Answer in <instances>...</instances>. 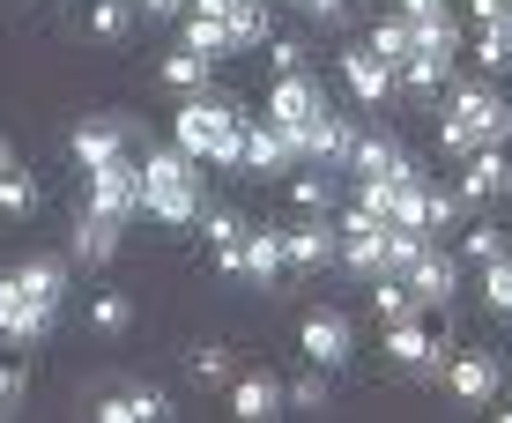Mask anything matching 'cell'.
Instances as JSON below:
<instances>
[{"mask_svg": "<svg viewBox=\"0 0 512 423\" xmlns=\"http://www.w3.org/2000/svg\"><path fill=\"white\" fill-rule=\"evenodd\" d=\"M179 149L186 156H201V164H216V171H238L245 164V112L231 97H208V90H193L179 104Z\"/></svg>", "mask_w": 512, "mask_h": 423, "instance_id": "6da1fadb", "label": "cell"}, {"mask_svg": "<svg viewBox=\"0 0 512 423\" xmlns=\"http://www.w3.org/2000/svg\"><path fill=\"white\" fill-rule=\"evenodd\" d=\"M141 208L156 223H201V156H186L179 141L149 149L141 156Z\"/></svg>", "mask_w": 512, "mask_h": 423, "instance_id": "7a4b0ae2", "label": "cell"}, {"mask_svg": "<svg viewBox=\"0 0 512 423\" xmlns=\"http://www.w3.org/2000/svg\"><path fill=\"white\" fill-rule=\"evenodd\" d=\"M334 260H342L357 282H372V275H386V216H364V208H349L342 223H334Z\"/></svg>", "mask_w": 512, "mask_h": 423, "instance_id": "3957f363", "label": "cell"}, {"mask_svg": "<svg viewBox=\"0 0 512 423\" xmlns=\"http://www.w3.org/2000/svg\"><path fill=\"white\" fill-rule=\"evenodd\" d=\"M453 119H461V127H475V141H505L512 134V104L498 97V82L490 75H475V82H461V90H453V104H446Z\"/></svg>", "mask_w": 512, "mask_h": 423, "instance_id": "277c9868", "label": "cell"}, {"mask_svg": "<svg viewBox=\"0 0 512 423\" xmlns=\"http://www.w3.org/2000/svg\"><path fill=\"white\" fill-rule=\"evenodd\" d=\"M386 357H394L409 379H446V364H453L446 349L431 342V327H423L416 312H409V320H386Z\"/></svg>", "mask_w": 512, "mask_h": 423, "instance_id": "5b68a950", "label": "cell"}, {"mask_svg": "<svg viewBox=\"0 0 512 423\" xmlns=\"http://www.w3.org/2000/svg\"><path fill=\"white\" fill-rule=\"evenodd\" d=\"M453 60H461V30H446V38H423L409 60H401V90L409 97H438L453 82Z\"/></svg>", "mask_w": 512, "mask_h": 423, "instance_id": "8992f818", "label": "cell"}, {"mask_svg": "<svg viewBox=\"0 0 512 423\" xmlns=\"http://www.w3.org/2000/svg\"><path fill=\"white\" fill-rule=\"evenodd\" d=\"M320 112H327V90L305 75V67H297V75H275V90H268V112H260V119H275L282 134H297V127H312Z\"/></svg>", "mask_w": 512, "mask_h": 423, "instance_id": "52a82bcc", "label": "cell"}, {"mask_svg": "<svg viewBox=\"0 0 512 423\" xmlns=\"http://www.w3.org/2000/svg\"><path fill=\"white\" fill-rule=\"evenodd\" d=\"M119 156H134V119L127 112H104V119H82L75 127V164L82 171L119 164Z\"/></svg>", "mask_w": 512, "mask_h": 423, "instance_id": "ba28073f", "label": "cell"}, {"mask_svg": "<svg viewBox=\"0 0 512 423\" xmlns=\"http://www.w3.org/2000/svg\"><path fill=\"white\" fill-rule=\"evenodd\" d=\"M498 193H512V156H505V141H483L475 156H461V201L483 208Z\"/></svg>", "mask_w": 512, "mask_h": 423, "instance_id": "9c48e42d", "label": "cell"}, {"mask_svg": "<svg viewBox=\"0 0 512 423\" xmlns=\"http://www.w3.org/2000/svg\"><path fill=\"white\" fill-rule=\"evenodd\" d=\"M90 208H97V216H119V223L141 208V164H134V156H119V164H97V171H90Z\"/></svg>", "mask_w": 512, "mask_h": 423, "instance_id": "30bf717a", "label": "cell"}, {"mask_svg": "<svg viewBox=\"0 0 512 423\" xmlns=\"http://www.w3.org/2000/svg\"><path fill=\"white\" fill-rule=\"evenodd\" d=\"M409 290H416L423 312H446L453 290H461V253H438V245H423L416 268H409Z\"/></svg>", "mask_w": 512, "mask_h": 423, "instance_id": "8fae6325", "label": "cell"}, {"mask_svg": "<svg viewBox=\"0 0 512 423\" xmlns=\"http://www.w3.org/2000/svg\"><path fill=\"white\" fill-rule=\"evenodd\" d=\"M297 342H305V364H320V372H342V364H349V349H357V334H349L342 312H305Z\"/></svg>", "mask_w": 512, "mask_h": 423, "instance_id": "7c38bea8", "label": "cell"}, {"mask_svg": "<svg viewBox=\"0 0 512 423\" xmlns=\"http://www.w3.org/2000/svg\"><path fill=\"white\" fill-rule=\"evenodd\" d=\"M231 416H245V423L290 416V386H282L275 372H238V379H231Z\"/></svg>", "mask_w": 512, "mask_h": 423, "instance_id": "4fadbf2b", "label": "cell"}, {"mask_svg": "<svg viewBox=\"0 0 512 423\" xmlns=\"http://www.w3.org/2000/svg\"><path fill=\"white\" fill-rule=\"evenodd\" d=\"M305 156H297V141L275 127V119H260V127H245V171L253 179H282V171H297Z\"/></svg>", "mask_w": 512, "mask_h": 423, "instance_id": "5bb4252c", "label": "cell"}, {"mask_svg": "<svg viewBox=\"0 0 512 423\" xmlns=\"http://www.w3.org/2000/svg\"><path fill=\"white\" fill-rule=\"evenodd\" d=\"M342 82H349V97H357V104H386L401 75H394V60H379L372 45H349L342 52Z\"/></svg>", "mask_w": 512, "mask_h": 423, "instance_id": "9a60e30c", "label": "cell"}, {"mask_svg": "<svg viewBox=\"0 0 512 423\" xmlns=\"http://www.w3.org/2000/svg\"><path fill=\"white\" fill-rule=\"evenodd\" d=\"M446 386H453V401H468V409L498 401V357H490V349H461V357L446 364Z\"/></svg>", "mask_w": 512, "mask_h": 423, "instance_id": "2e32d148", "label": "cell"}, {"mask_svg": "<svg viewBox=\"0 0 512 423\" xmlns=\"http://www.w3.org/2000/svg\"><path fill=\"white\" fill-rule=\"evenodd\" d=\"M90 416L97 423H164L179 409H171V394H156V386H119V394H104Z\"/></svg>", "mask_w": 512, "mask_h": 423, "instance_id": "e0dca14e", "label": "cell"}, {"mask_svg": "<svg viewBox=\"0 0 512 423\" xmlns=\"http://www.w3.org/2000/svg\"><path fill=\"white\" fill-rule=\"evenodd\" d=\"M334 245H342V238L327 231V216H305L297 231H282V253H290V275H320L327 260H334Z\"/></svg>", "mask_w": 512, "mask_h": 423, "instance_id": "ac0fdd59", "label": "cell"}, {"mask_svg": "<svg viewBox=\"0 0 512 423\" xmlns=\"http://www.w3.org/2000/svg\"><path fill=\"white\" fill-rule=\"evenodd\" d=\"M52 327V305H38V297H23L8 275H0V334L8 342H38V334Z\"/></svg>", "mask_w": 512, "mask_h": 423, "instance_id": "d6986e66", "label": "cell"}, {"mask_svg": "<svg viewBox=\"0 0 512 423\" xmlns=\"http://www.w3.org/2000/svg\"><path fill=\"white\" fill-rule=\"evenodd\" d=\"M67 253H75L82 268H104V260L119 253V216H97V208H82V216H75V238H67Z\"/></svg>", "mask_w": 512, "mask_h": 423, "instance_id": "ffe728a7", "label": "cell"}, {"mask_svg": "<svg viewBox=\"0 0 512 423\" xmlns=\"http://www.w3.org/2000/svg\"><path fill=\"white\" fill-rule=\"evenodd\" d=\"M8 282L23 297H38V305L60 312V297H67V260L60 253H38V260H23V268H8Z\"/></svg>", "mask_w": 512, "mask_h": 423, "instance_id": "44dd1931", "label": "cell"}, {"mask_svg": "<svg viewBox=\"0 0 512 423\" xmlns=\"http://www.w3.org/2000/svg\"><path fill=\"white\" fill-rule=\"evenodd\" d=\"M223 23H231V52H260L275 38V8H268V0H231Z\"/></svg>", "mask_w": 512, "mask_h": 423, "instance_id": "7402d4cb", "label": "cell"}, {"mask_svg": "<svg viewBox=\"0 0 512 423\" xmlns=\"http://www.w3.org/2000/svg\"><path fill=\"white\" fill-rule=\"evenodd\" d=\"M282 275H290V253H282V231H245V282L275 290Z\"/></svg>", "mask_w": 512, "mask_h": 423, "instance_id": "603a6c76", "label": "cell"}, {"mask_svg": "<svg viewBox=\"0 0 512 423\" xmlns=\"http://www.w3.org/2000/svg\"><path fill=\"white\" fill-rule=\"evenodd\" d=\"M141 23V0H90V38L97 45H127Z\"/></svg>", "mask_w": 512, "mask_h": 423, "instance_id": "cb8c5ba5", "label": "cell"}, {"mask_svg": "<svg viewBox=\"0 0 512 423\" xmlns=\"http://www.w3.org/2000/svg\"><path fill=\"white\" fill-rule=\"evenodd\" d=\"M349 171H357V179H379V171H416V164H409V156H401L386 134H357V156H349Z\"/></svg>", "mask_w": 512, "mask_h": 423, "instance_id": "d4e9b609", "label": "cell"}, {"mask_svg": "<svg viewBox=\"0 0 512 423\" xmlns=\"http://www.w3.org/2000/svg\"><path fill=\"white\" fill-rule=\"evenodd\" d=\"M364 45H372L379 60H394V75H401V60L416 52V23H409V15H386V23H372V38H364Z\"/></svg>", "mask_w": 512, "mask_h": 423, "instance_id": "484cf974", "label": "cell"}, {"mask_svg": "<svg viewBox=\"0 0 512 423\" xmlns=\"http://www.w3.org/2000/svg\"><path fill=\"white\" fill-rule=\"evenodd\" d=\"M90 327L104 334V342H119V334L134 327V297H127V290H97V297H90Z\"/></svg>", "mask_w": 512, "mask_h": 423, "instance_id": "4316f807", "label": "cell"}, {"mask_svg": "<svg viewBox=\"0 0 512 423\" xmlns=\"http://www.w3.org/2000/svg\"><path fill=\"white\" fill-rule=\"evenodd\" d=\"M208 75H216V60H208V52H193V45H179V52H171V60H164V82H171V90H208Z\"/></svg>", "mask_w": 512, "mask_h": 423, "instance_id": "83f0119b", "label": "cell"}, {"mask_svg": "<svg viewBox=\"0 0 512 423\" xmlns=\"http://www.w3.org/2000/svg\"><path fill=\"white\" fill-rule=\"evenodd\" d=\"M372 312H379V320H409V312H423L416 290H409V275H372Z\"/></svg>", "mask_w": 512, "mask_h": 423, "instance_id": "f1b7e54d", "label": "cell"}, {"mask_svg": "<svg viewBox=\"0 0 512 423\" xmlns=\"http://www.w3.org/2000/svg\"><path fill=\"white\" fill-rule=\"evenodd\" d=\"M498 253H512V245H505V231H498L490 216L461 223V260H475V268H483V260H498Z\"/></svg>", "mask_w": 512, "mask_h": 423, "instance_id": "f546056e", "label": "cell"}, {"mask_svg": "<svg viewBox=\"0 0 512 423\" xmlns=\"http://www.w3.org/2000/svg\"><path fill=\"white\" fill-rule=\"evenodd\" d=\"M186 45H193V52H208V60H223V52H231V23H223V15H201V8H193V15H186Z\"/></svg>", "mask_w": 512, "mask_h": 423, "instance_id": "4dcf8cb0", "label": "cell"}, {"mask_svg": "<svg viewBox=\"0 0 512 423\" xmlns=\"http://www.w3.org/2000/svg\"><path fill=\"white\" fill-rule=\"evenodd\" d=\"M423 245H431V231H409V223H386V275H409Z\"/></svg>", "mask_w": 512, "mask_h": 423, "instance_id": "1f68e13d", "label": "cell"}, {"mask_svg": "<svg viewBox=\"0 0 512 423\" xmlns=\"http://www.w3.org/2000/svg\"><path fill=\"white\" fill-rule=\"evenodd\" d=\"M0 216H38V179L30 171H0Z\"/></svg>", "mask_w": 512, "mask_h": 423, "instance_id": "d6a6232c", "label": "cell"}, {"mask_svg": "<svg viewBox=\"0 0 512 423\" xmlns=\"http://www.w3.org/2000/svg\"><path fill=\"white\" fill-rule=\"evenodd\" d=\"M186 372L201 379V386H231V379H238V372H231V349H223V342H201V349L186 357Z\"/></svg>", "mask_w": 512, "mask_h": 423, "instance_id": "836d02e7", "label": "cell"}, {"mask_svg": "<svg viewBox=\"0 0 512 423\" xmlns=\"http://www.w3.org/2000/svg\"><path fill=\"white\" fill-rule=\"evenodd\" d=\"M290 201L305 208V216H327V208H334V179H327V171H297V179H290Z\"/></svg>", "mask_w": 512, "mask_h": 423, "instance_id": "e575fe53", "label": "cell"}, {"mask_svg": "<svg viewBox=\"0 0 512 423\" xmlns=\"http://www.w3.org/2000/svg\"><path fill=\"white\" fill-rule=\"evenodd\" d=\"M483 305H490V312H505V320H512V253L483 260Z\"/></svg>", "mask_w": 512, "mask_h": 423, "instance_id": "d590c367", "label": "cell"}, {"mask_svg": "<svg viewBox=\"0 0 512 423\" xmlns=\"http://www.w3.org/2000/svg\"><path fill=\"white\" fill-rule=\"evenodd\" d=\"M394 186H401V171H379V179H357V201H349V208H364V216H394Z\"/></svg>", "mask_w": 512, "mask_h": 423, "instance_id": "8d00e7d4", "label": "cell"}, {"mask_svg": "<svg viewBox=\"0 0 512 423\" xmlns=\"http://www.w3.org/2000/svg\"><path fill=\"white\" fill-rule=\"evenodd\" d=\"M245 231H253V223H245L238 208H201V238L216 245V253H223V245H238Z\"/></svg>", "mask_w": 512, "mask_h": 423, "instance_id": "74e56055", "label": "cell"}, {"mask_svg": "<svg viewBox=\"0 0 512 423\" xmlns=\"http://www.w3.org/2000/svg\"><path fill=\"white\" fill-rule=\"evenodd\" d=\"M461 223H468L461 186H431V231H461Z\"/></svg>", "mask_w": 512, "mask_h": 423, "instance_id": "f35d334b", "label": "cell"}, {"mask_svg": "<svg viewBox=\"0 0 512 423\" xmlns=\"http://www.w3.org/2000/svg\"><path fill=\"white\" fill-rule=\"evenodd\" d=\"M290 409H312V416L327 409V372H320V364H312L305 379H290Z\"/></svg>", "mask_w": 512, "mask_h": 423, "instance_id": "ab89813d", "label": "cell"}, {"mask_svg": "<svg viewBox=\"0 0 512 423\" xmlns=\"http://www.w3.org/2000/svg\"><path fill=\"white\" fill-rule=\"evenodd\" d=\"M438 149H446V156H475V149H483V141H475V127H461V119H438Z\"/></svg>", "mask_w": 512, "mask_h": 423, "instance_id": "60d3db41", "label": "cell"}, {"mask_svg": "<svg viewBox=\"0 0 512 423\" xmlns=\"http://www.w3.org/2000/svg\"><path fill=\"white\" fill-rule=\"evenodd\" d=\"M268 60H275V75H297L305 67V38H268Z\"/></svg>", "mask_w": 512, "mask_h": 423, "instance_id": "b9f144b4", "label": "cell"}, {"mask_svg": "<svg viewBox=\"0 0 512 423\" xmlns=\"http://www.w3.org/2000/svg\"><path fill=\"white\" fill-rule=\"evenodd\" d=\"M297 15H320V23H349V0H290Z\"/></svg>", "mask_w": 512, "mask_h": 423, "instance_id": "7bdbcfd3", "label": "cell"}, {"mask_svg": "<svg viewBox=\"0 0 512 423\" xmlns=\"http://www.w3.org/2000/svg\"><path fill=\"white\" fill-rule=\"evenodd\" d=\"M401 15L423 30V23H446V0H401Z\"/></svg>", "mask_w": 512, "mask_h": 423, "instance_id": "ee69618b", "label": "cell"}, {"mask_svg": "<svg viewBox=\"0 0 512 423\" xmlns=\"http://www.w3.org/2000/svg\"><path fill=\"white\" fill-rule=\"evenodd\" d=\"M15 401H23V372H15V364H0V416H8Z\"/></svg>", "mask_w": 512, "mask_h": 423, "instance_id": "f6af8a7d", "label": "cell"}, {"mask_svg": "<svg viewBox=\"0 0 512 423\" xmlns=\"http://www.w3.org/2000/svg\"><path fill=\"white\" fill-rule=\"evenodd\" d=\"M468 8H475V23H498V15H512L505 0H468Z\"/></svg>", "mask_w": 512, "mask_h": 423, "instance_id": "bcb514c9", "label": "cell"}, {"mask_svg": "<svg viewBox=\"0 0 512 423\" xmlns=\"http://www.w3.org/2000/svg\"><path fill=\"white\" fill-rule=\"evenodd\" d=\"M186 0H141V15H179Z\"/></svg>", "mask_w": 512, "mask_h": 423, "instance_id": "7dc6e473", "label": "cell"}, {"mask_svg": "<svg viewBox=\"0 0 512 423\" xmlns=\"http://www.w3.org/2000/svg\"><path fill=\"white\" fill-rule=\"evenodd\" d=\"M186 8H201V15H223V8H231V0H186Z\"/></svg>", "mask_w": 512, "mask_h": 423, "instance_id": "c3c4849f", "label": "cell"}, {"mask_svg": "<svg viewBox=\"0 0 512 423\" xmlns=\"http://www.w3.org/2000/svg\"><path fill=\"white\" fill-rule=\"evenodd\" d=\"M15 164V149H8V134H0V171H8Z\"/></svg>", "mask_w": 512, "mask_h": 423, "instance_id": "681fc988", "label": "cell"}, {"mask_svg": "<svg viewBox=\"0 0 512 423\" xmlns=\"http://www.w3.org/2000/svg\"><path fill=\"white\" fill-rule=\"evenodd\" d=\"M15 8H30V0H15Z\"/></svg>", "mask_w": 512, "mask_h": 423, "instance_id": "f907efd6", "label": "cell"}, {"mask_svg": "<svg viewBox=\"0 0 512 423\" xmlns=\"http://www.w3.org/2000/svg\"><path fill=\"white\" fill-rule=\"evenodd\" d=\"M505 8H512V0H505Z\"/></svg>", "mask_w": 512, "mask_h": 423, "instance_id": "816d5d0a", "label": "cell"}]
</instances>
